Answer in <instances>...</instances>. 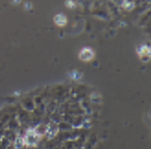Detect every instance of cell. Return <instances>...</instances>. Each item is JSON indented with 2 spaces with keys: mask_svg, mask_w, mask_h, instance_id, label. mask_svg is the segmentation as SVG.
Returning <instances> with one entry per match:
<instances>
[{
  "mask_svg": "<svg viewBox=\"0 0 151 149\" xmlns=\"http://www.w3.org/2000/svg\"><path fill=\"white\" fill-rule=\"evenodd\" d=\"M39 138L40 137L37 133H36L35 131L33 133L29 131V133H28L25 137V143L29 145H34L37 143Z\"/></svg>",
  "mask_w": 151,
  "mask_h": 149,
  "instance_id": "6da1fadb",
  "label": "cell"
},
{
  "mask_svg": "<svg viewBox=\"0 0 151 149\" xmlns=\"http://www.w3.org/2000/svg\"><path fill=\"white\" fill-rule=\"evenodd\" d=\"M93 55L94 53L90 48H84L80 52V58L83 60H90L91 59H93Z\"/></svg>",
  "mask_w": 151,
  "mask_h": 149,
  "instance_id": "7a4b0ae2",
  "label": "cell"
},
{
  "mask_svg": "<svg viewBox=\"0 0 151 149\" xmlns=\"http://www.w3.org/2000/svg\"><path fill=\"white\" fill-rule=\"evenodd\" d=\"M55 22L60 25V26H62L66 23V17L62 14H59L55 17Z\"/></svg>",
  "mask_w": 151,
  "mask_h": 149,
  "instance_id": "3957f363",
  "label": "cell"
}]
</instances>
